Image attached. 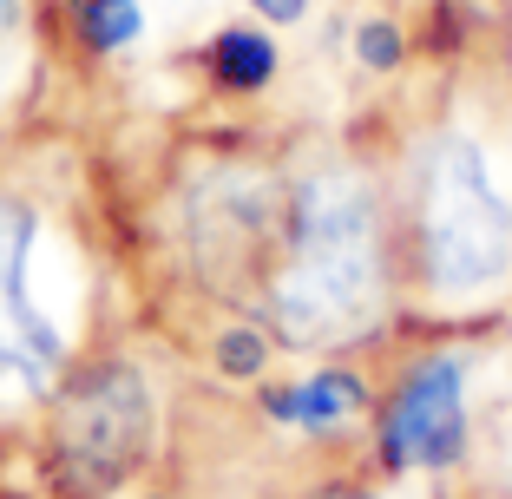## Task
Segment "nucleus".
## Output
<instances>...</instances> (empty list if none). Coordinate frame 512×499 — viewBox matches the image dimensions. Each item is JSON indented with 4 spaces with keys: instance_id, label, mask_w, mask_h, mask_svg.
<instances>
[{
    "instance_id": "f257e3e1",
    "label": "nucleus",
    "mask_w": 512,
    "mask_h": 499,
    "mask_svg": "<svg viewBox=\"0 0 512 499\" xmlns=\"http://www.w3.org/2000/svg\"><path fill=\"white\" fill-rule=\"evenodd\" d=\"M394 263L434 316H467L512 296V132L473 112H440L401 158Z\"/></svg>"
},
{
    "instance_id": "f03ea898",
    "label": "nucleus",
    "mask_w": 512,
    "mask_h": 499,
    "mask_svg": "<svg viewBox=\"0 0 512 499\" xmlns=\"http://www.w3.org/2000/svg\"><path fill=\"white\" fill-rule=\"evenodd\" d=\"M394 211L348 165H322L289 197V230L276 250L263 316L289 348H348L362 342L394 303Z\"/></svg>"
},
{
    "instance_id": "7ed1b4c3",
    "label": "nucleus",
    "mask_w": 512,
    "mask_h": 499,
    "mask_svg": "<svg viewBox=\"0 0 512 499\" xmlns=\"http://www.w3.org/2000/svg\"><path fill=\"white\" fill-rule=\"evenodd\" d=\"M46 224L33 197L0 191V401H40L66 381L73 335L53 296H40Z\"/></svg>"
},
{
    "instance_id": "20e7f679",
    "label": "nucleus",
    "mask_w": 512,
    "mask_h": 499,
    "mask_svg": "<svg viewBox=\"0 0 512 499\" xmlns=\"http://www.w3.org/2000/svg\"><path fill=\"white\" fill-rule=\"evenodd\" d=\"M467 362L434 348L421 362H407L394 381L388 408H381V454L401 473H440L460 467L467 454Z\"/></svg>"
},
{
    "instance_id": "39448f33",
    "label": "nucleus",
    "mask_w": 512,
    "mask_h": 499,
    "mask_svg": "<svg viewBox=\"0 0 512 499\" xmlns=\"http://www.w3.org/2000/svg\"><path fill=\"white\" fill-rule=\"evenodd\" d=\"M151 434V394L138 381V368L112 362V368H92L73 394H66V421H60V440H66V460H73L86 480H119L125 467L138 460Z\"/></svg>"
},
{
    "instance_id": "423d86ee",
    "label": "nucleus",
    "mask_w": 512,
    "mask_h": 499,
    "mask_svg": "<svg viewBox=\"0 0 512 499\" xmlns=\"http://www.w3.org/2000/svg\"><path fill=\"white\" fill-rule=\"evenodd\" d=\"M270 414L302 434H342L368 414V388L348 368H316V375H302L296 388H276L270 394Z\"/></svg>"
},
{
    "instance_id": "0eeeda50",
    "label": "nucleus",
    "mask_w": 512,
    "mask_h": 499,
    "mask_svg": "<svg viewBox=\"0 0 512 499\" xmlns=\"http://www.w3.org/2000/svg\"><path fill=\"white\" fill-rule=\"evenodd\" d=\"M211 79L224 92H263L276 79V40L263 27H224L211 40Z\"/></svg>"
},
{
    "instance_id": "6e6552de",
    "label": "nucleus",
    "mask_w": 512,
    "mask_h": 499,
    "mask_svg": "<svg viewBox=\"0 0 512 499\" xmlns=\"http://www.w3.org/2000/svg\"><path fill=\"white\" fill-rule=\"evenodd\" d=\"M73 20H79V40H86L92 53H125V46L145 33L138 0H73Z\"/></svg>"
},
{
    "instance_id": "1a4fd4ad",
    "label": "nucleus",
    "mask_w": 512,
    "mask_h": 499,
    "mask_svg": "<svg viewBox=\"0 0 512 499\" xmlns=\"http://www.w3.org/2000/svg\"><path fill=\"white\" fill-rule=\"evenodd\" d=\"M401 46H407V33L381 14H368L362 27H355V60L375 66V73H394V66H401Z\"/></svg>"
},
{
    "instance_id": "9d476101",
    "label": "nucleus",
    "mask_w": 512,
    "mask_h": 499,
    "mask_svg": "<svg viewBox=\"0 0 512 499\" xmlns=\"http://www.w3.org/2000/svg\"><path fill=\"white\" fill-rule=\"evenodd\" d=\"M263 355H270V342H263L256 329H237V335H224V342H217V362H224L230 375H256V368H263Z\"/></svg>"
},
{
    "instance_id": "9b49d317",
    "label": "nucleus",
    "mask_w": 512,
    "mask_h": 499,
    "mask_svg": "<svg viewBox=\"0 0 512 499\" xmlns=\"http://www.w3.org/2000/svg\"><path fill=\"white\" fill-rule=\"evenodd\" d=\"M250 7L270 20V27H296V20H309V0H250Z\"/></svg>"
},
{
    "instance_id": "f8f14e48",
    "label": "nucleus",
    "mask_w": 512,
    "mask_h": 499,
    "mask_svg": "<svg viewBox=\"0 0 512 499\" xmlns=\"http://www.w3.org/2000/svg\"><path fill=\"white\" fill-rule=\"evenodd\" d=\"M348 499H375V493H348Z\"/></svg>"
}]
</instances>
